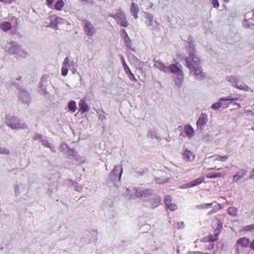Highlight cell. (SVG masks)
Wrapping results in <instances>:
<instances>
[{
	"mask_svg": "<svg viewBox=\"0 0 254 254\" xmlns=\"http://www.w3.org/2000/svg\"><path fill=\"white\" fill-rule=\"evenodd\" d=\"M120 34H121V37H122V39L124 41V43H125L126 47L128 49H132V45H131V40L130 38H129L128 34H127V32L124 30V29H121L120 30Z\"/></svg>",
	"mask_w": 254,
	"mask_h": 254,
	"instance_id": "2e32d148",
	"label": "cell"
},
{
	"mask_svg": "<svg viewBox=\"0 0 254 254\" xmlns=\"http://www.w3.org/2000/svg\"><path fill=\"white\" fill-rule=\"evenodd\" d=\"M212 4H214V6L215 8H217V7H218V5H219V4H218V2H217V1H214V2H212Z\"/></svg>",
	"mask_w": 254,
	"mask_h": 254,
	"instance_id": "7bdbcfd3",
	"label": "cell"
},
{
	"mask_svg": "<svg viewBox=\"0 0 254 254\" xmlns=\"http://www.w3.org/2000/svg\"><path fill=\"white\" fill-rule=\"evenodd\" d=\"M5 123L11 129H25L27 128V124L23 122L18 117L12 116V115H7L5 117Z\"/></svg>",
	"mask_w": 254,
	"mask_h": 254,
	"instance_id": "52a82bcc",
	"label": "cell"
},
{
	"mask_svg": "<svg viewBox=\"0 0 254 254\" xmlns=\"http://www.w3.org/2000/svg\"><path fill=\"white\" fill-rule=\"evenodd\" d=\"M168 181H169V179H156L155 182L157 183V184H165V183H167Z\"/></svg>",
	"mask_w": 254,
	"mask_h": 254,
	"instance_id": "f35d334b",
	"label": "cell"
},
{
	"mask_svg": "<svg viewBox=\"0 0 254 254\" xmlns=\"http://www.w3.org/2000/svg\"><path fill=\"white\" fill-rule=\"evenodd\" d=\"M161 203V199H160V197H156L155 199H153L152 200V202H151V206L153 208H156V206H158L159 205H160Z\"/></svg>",
	"mask_w": 254,
	"mask_h": 254,
	"instance_id": "4dcf8cb0",
	"label": "cell"
},
{
	"mask_svg": "<svg viewBox=\"0 0 254 254\" xmlns=\"http://www.w3.org/2000/svg\"><path fill=\"white\" fill-rule=\"evenodd\" d=\"M87 110H88L87 103L85 102L84 99H81V102H79V111H81V113H84V112H87Z\"/></svg>",
	"mask_w": 254,
	"mask_h": 254,
	"instance_id": "83f0119b",
	"label": "cell"
},
{
	"mask_svg": "<svg viewBox=\"0 0 254 254\" xmlns=\"http://www.w3.org/2000/svg\"><path fill=\"white\" fill-rule=\"evenodd\" d=\"M65 21L63 19L59 18L58 16H51L50 17V23L48 24V27H51L53 29H58L59 25L61 24V23H64Z\"/></svg>",
	"mask_w": 254,
	"mask_h": 254,
	"instance_id": "5bb4252c",
	"label": "cell"
},
{
	"mask_svg": "<svg viewBox=\"0 0 254 254\" xmlns=\"http://www.w3.org/2000/svg\"><path fill=\"white\" fill-rule=\"evenodd\" d=\"M130 12H131V14H132V16H133L135 19L138 18V13H139V7H138L137 3H135V2H132V3H131V6H130Z\"/></svg>",
	"mask_w": 254,
	"mask_h": 254,
	"instance_id": "7402d4cb",
	"label": "cell"
},
{
	"mask_svg": "<svg viewBox=\"0 0 254 254\" xmlns=\"http://www.w3.org/2000/svg\"><path fill=\"white\" fill-rule=\"evenodd\" d=\"M34 139H35V140H38L40 143H42L44 146L47 147V148H49L50 150H51V151H53V152L55 151V148H54V146H53V144L50 142L49 140H47L42 134H35Z\"/></svg>",
	"mask_w": 254,
	"mask_h": 254,
	"instance_id": "8fae6325",
	"label": "cell"
},
{
	"mask_svg": "<svg viewBox=\"0 0 254 254\" xmlns=\"http://www.w3.org/2000/svg\"><path fill=\"white\" fill-rule=\"evenodd\" d=\"M184 131H185V134L187 135L188 137H193L195 134V130L190 124H187V125L184 127Z\"/></svg>",
	"mask_w": 254,
	"mask_h": 254,
	"instance_id": "d4e9b609",
	"label": "cell"
},
{
	"mask_svg": "<svg viewBox=\"0 0 254 254\" xmlns=\"http://www.w3.org/2000/svg\"><path fill=\"white\" fill-rule=\"evenodd\" d=\"M64 1L62 0H59V1H47V5L48 6H51L53 9H56V10H61L62 8L64 7Z\"/></svg>",
	"mask_w": 254,
	"mask_h": 254,
	"instance_id": "ac0fdd59",
	"label": "cell"
},
{
	"mask_svg": "<svg viewBox=\"0 0 254 254\" xmlns=\"http://www.w3.org/2000/svg\"><path fill=\"white\" fill-rule=\"evenodd\" d=\"M7 51L9 54L15 56V57H19V58H26L28 55L27 52H26L25 50L19 45V44L13 42V41H11V42L8 43Z\"/></svg>",
	"mask_w": 254,
	"mask_h": 254,
	"instance_id": "8992f818",
	"label": "cell"
},
{
	"mask_svg": "<svg viewBox=\"0 0 254 254\" xmlns=\"http://www.w3.org/2000/svg\"><path fill=\"white\" fill-rule=\"evenodd\" d=\"M122 173H123L122 166H121V165H116V166L113 168V170L110 172V174L108 175L107 183L112 186H114V187H117V186L119 185Z\"/></svg>",
	"mask_w": 254,
	"mask_h": 254,
	"instance_id": "5b68a950",
	"label": "cell"
},
{
	"mask_svg": "<svg viewBox=\"0 0 254 254\" xmlns=\"http://www.w3.org/2000/svg\"><path fill=\"white\" fill-rule=\"evenodd\" d=\"M166 73H170L174 76L175 84L178 85V87H180V85L182 84L183 81H184V73H183L181 68H180L177 62H175V63H173L172 65H170V66H168L166 68Z\"/></svg>",
	"mask_w": 254,
	"mask_h": 254,
	"instance_id": "3957f363",
	"label": "cell"
},
{
	"mask_svg": "<svg viewBox=\"0 0 254 254\" xmlns=\"http://www.w3.org/2000/svg\"><path fill=\"white\" fill-rule=\"evenodd\" d=\"M221 176H222V174H220V173H214V174H208V175H206L208 178H217V177H221Z\"/></svg>",
	"mask_w": 254,
	"mask_h": 254,
	"instance_id": "74e56055",
	"label": "cell"
},
{
	"mask_svg": "<svg viewBox=\"0 0 254 254\" xmlns=\"http://www.w3.org/2000/svg\"><path fill=\"white\" fill-rule=\"evenodd\" d=\"M0 27H1L2 31L8 32V31H10L11 29H12V24H11L9 21H4V22L1 23V26H0Z\"/></svg>",
	"mask_w": 254,
	"mask_h": 254,
	"instance_id": "4316f807",
	"label": "cell"
},
{
	"mask_svg": "<svg viewBox=\"0 0 254 254\" xmlns=\"http://www.w3.org/2000/svg\"><path fill=\"white\" fill-rule=\"evenodd\" d=\"M246 173L245 172V170H240V171H238L237 173L235 174L234 175V177H233V182H237L238 180H240L242 177L244 176V174Z\"/></svg>",
	"mask_w": 254,
	"mask_h": 254,
	"instance_id": "f546056e",
	"label": "cell"
},
{
	"mask_svg": "<svg viewBox=\"0 0 254 254\" xmlns=\"http://www.w3.org/2000/svg\"><path fill=\"white\" fill-rule=\"evenodd\" d=\"M15 87L17 88V90H18V98L20 101L23 102L24 104H29V103L31 102L30 93H29L24 87H20L19 84H15Z\"/></svg>",
	"mask_w": 254,
	"mask_h": 254,
	"instance_id": "ba28073f",
	"label": "cell"
},
{
	"mask_svg": "<svg viewBox=\"0 0 254 254\" xmlns=\"http://www.w3.org/2000/svg\"><path fill=\"white\" fill-rule=\"evenodd\" d=\"M211 206H212V203H208V205H206V206H200L197 208H209Z\"/></svg>",
	"mask_w": 254,
	"mask_h": 254,
	"instance_id": "b9f144b4",
	"label": "cell"
},
{
	"mask_svg": "<svg viewBox=\"0 0 254 254\" xmlns=\"http://www.w3.org/2000/svg\"><path fill=\"white\" fill-rule=\"evenodd\" d=\"M1 154H9V152H8V150L2 148L1 149Z\"/></svg>",
	"mask_w": 254,
	"mask_h": 254,
	"instance_id": "60d3db41",
	"label": "cell"
},
{
	"mask_svg": "<svg viewBox=\"0 0 254 254\" xmlns=\"http://www.w3.org/2000/svg\"><path fill=\"white\" fill-rule=\"evenodd\" d=\"M250 230H253V224H251L249 226H246L244 228H242V231H250Z\"/></svg>",
	"mask_w": 254,
	"mask_h": 254,
	"instance_id": "ab89813d",
	"label": "cell"
},
{
	"mask_svg": "<svg viewBox=\"0 0 254 254\" xmlns=\"http://www.w3.org/2000/svg\"><path fill=\"white\" fill-rule=\"evenodd\" d=\"M203 181H205V179H203V178L196 179V180H194V181L189 182V183H187V184L181 186L180 188H181V189H190V188H193V187H196V186L200 185L202 183H203Z\"/></svg>",
	"mask_w": 254,
	"mask_h": 254,
	"instance_id": "9a60e30c",
	"label": "cell"
},
{
	"mask_svg": "<svg viewBox=\"0 0 254 254\" xmlns=\"http://www.w3.org/2000/svg\"><path fill=\"white\" fill-rule=\"evenodd\" d=\"M217 237H218V235L214 233L212 235H208V236H206V237L203 238L202 241H203V242H214L217 239Z\"/></svg>",
	"mask_w": 254,
	"mask_h": 254,
	"instance_id": "f1b7e54d",
	"label": "cell"
},
{
	"mask_svg": "<svg viewBox=\"0 0 254 254\" xmlns=\"http://www.w3.org/2000/svg\"><path fill=\"white\" fill-rule=\"evenodd\" d=\"M82 24H84V30L85 32V34H87V36H92L94 34V32H95V29H94L92 24H91L90 21H87V20H84V21H82Z\"/></svg>",
	"mask_w": 254,
	"mask_h": 254,
	"instance_id": "4fadbf2b",
	"label": "cell"
},
{
	"mask_svg": "<svg viewBox=\"0 0 254 254\" xmlns=\"http://www.w3.org/2000/svg\"><path fill=\"white\" fill-rule=\"evenodd\" d=\"M110 17L114 18L115 20H116V22L118 23V24H119L120 26H122V27H127V26H128V21H127L126 15L121 9L117 10L116 13L112 14V15H110Z\"/></svg>",
	"mask_w": 254,
	"mask_h": 254,
	"instance_id": "9c48e42d",
	"label": "cell"
},
{
	"mask_svg": "<svg viewBox=\"0 0 254 254\" xmlns=\"http://www.w3.org/2000/svg\"><path fill=\"white\" fill-rule=\"evenodd\" d=\"M46 79H48V76H44L42 79H41L40 84H39V90L41 92H43L44 94L47 95V91H46V85H45V81H46Z\"/></svg>",
	"mask_w": 254,
	"mask_h": 254,
	"instance_id": "cb8c5ba5",
	"label": "cell"
},
{
	"mask_svg": "<svg viewBox=\"0 0 254 254\" xmlns=\"http://www.w3.org/2000/svg\"><path fill=\"white\" fill-rule=\"evenodd\" d=\"M187 51L189 53V56L196 55V48H195V43L193 38H190L187 42Z\"/></svg>",
	"mask_w": 254,
	"mask_h": 254,
	"instance_id": "d6986e66",
	"label": "cell"
},
{
	"mask_svg": "<svg viewBox=\"0 0 254 254\" xmlns=\"http://www.w3.org/2000/svg\"><path fill=\"white\" fill-rule=\"evenodd\" d=\"M227 212H228L229 215H231V217H235V215L237 214V208H233V206H230V208H227Z\"/></svg>",
	"mask_w": 254,
	"mask_h": 254,
	"instance_id": "d6a6232c",
	"label": "cell"
},
{
	"mask_svg": "<svg viewBox=\"0 0 254 254\" xmlns=\"http://www.w3.org/2000/svg\"><path fill=\"white\" fill-rule=\"evenodd\" d=\"M120 61H121V64H122V67H123L124 70H125L126 75L128 76V78L130 79L132 81H136L137 79H136V78H135L134 73L131 72L130 68H129L128 66H127L126 62H125V60H124V58H123V56H122V55H120Z\"/></svg>",
	"mask_w": 254,
	"mask_h": 254,
	"instance_id": "7c38bea8",
	"label": "cell"
},
{
	"mask_svg": "<svg viewBox=\"0 0 254 254\" xmlns=\"http://www.w3.org/2000/svg\"><path fill=\"white\" fill-rule=\"evenodd\" d=\"M153 195L152 190L144 188H127L124 191V196L128 199H145V197H151Z\"/></svg>",
	"mask_w": 254,
	"mask_h": 254,
	"instance_id": "7a4b0ae2",
	"label": "cell"
},
{
	"mask_svg": "<svg viewBox=\"0 0 254 254\" xmlns=\"http://www.w3.org/2000/svg\"><path fill=\"white\" fill-rule=\"evenodd\" d=\"M60 150L61 152L63 153L64 155H66L68 158L72 159V160H75L78 163H84V159L81 157V156H79L78 153H76V151H75L73 149H72L70 147L68 146L67 143H62L60 145Z\"/></svg>",
	"mask_w": 254,
	"mask_h": 254,
	"instance_id": "277c9868",
	"label": "cell"
},
{
	"mask_svg": "<svg viewBox=\"0 0 254 254\" xmlns=\"http://www.w3.org/2000/svg\"><path fill=\"white\" fill-rule=\"evenodd\" d=\"M183 158H184L185 160L188 161V162L193 161L195 159V154L192 151H190V150L185 149L184 151H183Z\"/></svg>",
	"mask_w": 254,
	"mask_h": 254,
	"instance_id": "44dd1931",
	"label": "cell"
},
{
	"mask_svg": "<svg viewBox=\"0 0 254 254\" xmlns=\"http://www.w3.org/2000/svg\"><path fill=\"white\" fill-rule=\"evenodd\" d=\"M206 122H208V115L206 113H202L200 115L199 119L197 121V127L199 129H202L203 126L206 125Z\"/></svg>",
	"mask_w": 254,
	"mask_h": 254,
	"instance_id": "e0dca14e",
	"label": "cell"
},
{
	"mask_svg": "<svg viewBox=\"0 0 254 254\" xmlns=\"http://www.w3.org/2000/svg\"><path fill=\"white\" fill-rule=\"evenodd\" d=\"M69 63H70L69 58H66V60H65L63 63V68H62V75L63 76H67L68 70H69V66H70Z\"/></svg>",
	"mask_w": 254,
	"mask_h": 254,
	"instance_id": "484cf974",
	"label": "cell"
},
{
	"mask_svg": "<svg viewBox=\"0 0 254 254\" xmlns=\"http://www.w3.org/2000/svg\"><path fill=\"white\" fill-rule=\"evenodd\" d=\"M236 244L239 245V246H242V247H248L250 245V240L246 237H242L240 239H238Z\"/></svg>",
	"mask_w": 254,
	"mask_h": 254,
	"instance_id": "603a6c76",
	"label": "cell"
},
{
	"mask_svg": "<svg viewBox=\"0 0 254 254\" xmlns=\"http://www.w3.org/2000/svg\"><path fill=\"white\" fill-rule=\"evenodd\" d=\"M68 108H69V110L70 112H75L76 110V102L73 101V100H70V101L69 102V105H68Z\"/></svg>",
	"mask_w": 254,
	"mask_h": 254,
	"instance_id": "1f68e13d",
	"label": "cell"
},
{
	"mask_svg": "<svg viewBox=\"0 0 254 254\" xmlns=\"http://www.w3.org/2000/svg\"><path fill=\"white\" fill-rule=\"evenodd\" d=\"M186 61V65L190 70L191 73L193 75L195 78L197 79H205V73L202 69V66H200V60L199 58L197 57V55H192L189 56L185 59Z\"/></svg>",
	"mask_w": 254,
	"mask_h": 254,
	"instance_id": "6da1fadb",
	"label": "cell"
},
{
	"mask_svg": "<svg viewBox=\"0 0 254 254\" xmlns=\"http://www.w3.org/2000/svg\"><path fill=\"white\" fill-rule=\"evenodd\" d=\"M146 15V19H147V24L148 25H151V23H152V20H153V17H152V15L151 14H149V13H144Z\"/></svg>",
	"mask_w": 254,
	"mask_h": 254,
	"instance_id": "d590c367",
	"label": "cell"
},
{
	"mask_svg": "<svg viewBox=\"0 0 254 254\" xmlns=\"http://www.w3.org/2000/svg\"><path fill=\"white\" fill-rule=\"evenodd\" d=\"M227 81H228L235 88H238V90H245V91L246 90L251 91V88L248 87L247 85H245L243 82H241L240 79L238 78H236V76H228V78H227Z\"/></svg>",
	"mask_w": 254,
	"mask_h": 254,
	"instance_id": "30bf717a",
	"label": "cell"
},
{
	"mask_svg": "<svg viewBox=\"0 0 254 254\" xmlns=\"http://www.w3.org/2000/svg\"><path fill=\"white\" fill-rule=\"evenodd\" d=\"M223 208V206H222V205H218V206H217V208H212L211 211L208 212V214H214V212H217V211H219V209H220V208Z\"/></svg>",
	"mask_w": 254,
	"mask_h": 254,
	"instance_id": "8d00e7d4",
	"label": "cell"
},
{
	"mask_svg": "<svg viewBox=\"0 0 254 254\" xmlns=\"http://www.w3.org/2000/svg\"><path fill=\"white\" fill-rule=\"evenodd\" d=\"M221 107H222V102H220V101L215 102L214 104L211 105V108H212V109H215V110H217V109H219V108H221Z\"/></svg>",
	"mask_w": 254,
	"mask_h": 254,
	"instance_id": "e575fe53",
	"label": "cell"
},
{
	"mask_svg": "<svg viewBox=\"0 0 254 254\" xmlns=\"http://www.w3.org/2000/svg\"><path fill=\"white\" fill-rule=\"evenodd\" d=\"M165 205H166V208L169 209L171 211H174L177 209V206L172 203V197L170 196H166L165 197Z\"/></svg>",
	"mask_w": 254,
	"mask_h": 254,
	"instance_id": "ffe728a7",
	"label": "cell"
},
{
	"mask_svg": "<svg viewBox=\"0 0 254 254\" xmlns=\"http://www.w3.org/2000/svg\"><path fill=\"white\" fill-rule=\"evenodd\" d=\"M68 182L70 183V186H73V187L75 188L76 191H78V192H81V186H79L76 182H73V181H68Z\"/></svg>",
	"mask_w": 254,
	"mask_h": 254,
	"instance_id": "836d02e7",
	"label": "cell"
}]
</instances>
